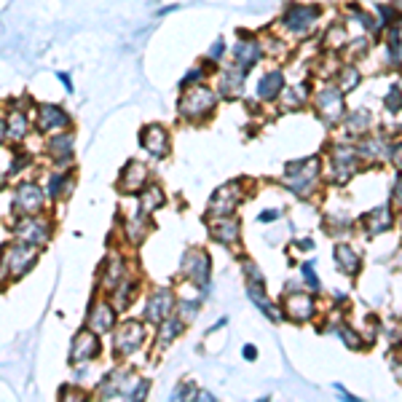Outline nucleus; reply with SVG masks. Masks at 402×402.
<instances>
[{"mask_svg": "<svg viewBox=\"0 0 402 402\" xmlns=\"http://www.w3.org/2000/svg\"><path fill=\"white\" fill-rule=\"evenodd\" d=\"M212 108H215V94L209 89H204V86L188 91L180 99V113H183L185 118H204L207 113H212Z\"/></svg>", "mask_w": 402, "mask_h": 402, "instance_id": "nucleus-1", "label": "nucleus"}, {"mask_svg": "<svg viewBox=\"0 0 402 402\" xmlns=\"http://www.w3.org/2000/svg\"><path fill=\"white\" fill-rule=\"evenodd\" d=\"M317 19H319L317 6H290V9H287V13L281 16L284 27H287L290 33H295V35H303V33H308L311 27L317 25Z\"/></svg>", "mask_w": 402, "mask_h": 402, "instance_id": "nucleus-2", "label": "nucleus"}, {"mask_svg": "<svg viewBox=\"0 0 402 402\" xmlns=\"http://www.w3.org/2000/svg\"><path fill=\"white\" fill-rule=\"evenodd\" d=\"M143 145L153 153V156H159L164 159L167 153H169V137H167V129L164 126H147L145 132H143Z\"/></svg>", "mask_w": 402, "mask_h": 402, "instance_id": "nucleus-3", "label": "nucleus"}, {"mask_svg": "<svg viewBox=\"0 0 402 402\" xmlns=\"http://www.w3.org/2000/svg\"><path fill=\"white\" fill-rule=\"evenodd\" d=\"M236 204H239V185L231 183V185H225V188H220V194L212 199L209 212L223 218V215H231L233 209H236Z\"/></svg>", "mask_w": 402, "mask_h": 402, "instance_id": "nucleus-4", "label": "nucleus"}, {"mask_svg": "<svg viewBox=\"0 0 402 402\" xmlns=\"http://www.w3.org/2000/svg\"><path fill=\"white\" fill-rule=\"evenodd\" d=\"M33 260H35V250H33L30 244H16V247L9 250V255H6V266L19 277V274H25L27 266H30Z\"/></svg>", "mask_w": 402, "mask_h": 402, "instance_id": "nucleus-5", "label": "nucleus"}, {"mask_svg": "<svg viewBox=\"0 0 402 402\" xmlns=\"http://www.w3.org/2000/svg\"><path fill=\"white\" fill-rule=\"evenodd\" d=\"M183 271L191 274L196 281L204 284V281L209 279V255L207 252H199V250H196V252H188L183 260Z\"/></svg>", "mask_w": 402, "mask_h": 402, "instance_id": "nucleus-6", "label": "nucleus"}, {"mask_svg": "<svg viewBox=\"0 0 402 402\" xmlns=\"http://www.w3.org/2000/svg\"><path fill=\"white\" fill-rule=\"evenodd\" d=\"M140 343H143V328L134 325V322H126L121 333L116 335V349L121 354H132Z\"/></svg>", "mask_w": 402, "mask_h": 402, "instance_id": "nucleus-7", "label": "nucleus"}, {"mask_svg": "<svg viewBox=\"0 0 402 402\" xmlns=\"http://www.w3.org/2000/svg\"><path fill=\"white\" fill-rule=\"evenodd\" d=\"M319 110H322V116L328 118V121H333V118H338L343 113V99H341V91L338 89H325L322 94H319L317 99Z\"/></svg>", "mask_w": 402, "mask_h": 402, "instance_id": "nucleus-8", "label": "nucleus"}, {"mask_svg": "<svg viewBox=\"0 0 402 402\" xmlns=\"http://www.w3.org/2000/svg\"><path fill=\"white\" fill-rule=\"evenodd\" d=\"M284 306H287V314H290L293 319H308L311 314H314V301H311L306 293L287 295Z\"/></svg>", "mask_w": 402, "mask_h": 402, "instance_id": "nucleus-9", "label": "nucleus"}, {"mask_svg": "<svg viewBox=\"0 0 402 402\" xmlns=\"http://www.w3.org/2000/svg\"><path fill=\"white\" fill-rule=\"evenodd\" d=\"M169 308H172V295L167 293V290H159V293L150 298L145 314L150 322H164L167 314H169Z\"/></svg>", "mask_w": 402, "mask_h": 402, "instance_id": "nucleus-10", "label": "nucleus"}, {"mask_svg": "<svg viewBox=\"0 0 402 402\" xmlns=\"http://www.w3.org/2000/svg\"><path fill=\"white\" fill-rule=\"evenodd\" d=\"M67 113L57 105H43L40 108V129L43 132H51V129H62V126H67Z\"/></svg>", "mask_w": 402, "mask_h": 402, "instance_id": "nucleus-11", "label": "nucleus"}, {"mask_svg": "<svg viewBox=\"0 0 402 402\" xmlns=\"http://www.w3.org/2000/svg\"><path fill=\"white\" fill-rule=\"evenodd\" d=\"M97 352H99V343L91 333H81V335L75 338V343H73V359L75 362L91 359V357H97Z\"/></svg>", "mask_w": 402, "mask_h": 402, "instance_id": "nucleus-12", "label": "nucleus"}, {"mask_svg": "<svg viewBox=\"0 0 402 402\" xmlns=\"http://www.w3.org/2000/svg\"><path fill=\"white\" fill-rule=\"evenodd\" d=\"M147 180V169L140 161H132L121 174V188L123 191H134V188H143Z\"/></svg>", "mask_w": 402, "mask_h": 402, "instance_id": "nucleus-13", "label": "nucleus"}, {"mask_svg": "<svg viewBox=\"0 0 402 402\" xmlns=\"http://www.w3.org/2000/svg\"><path fill=\"white\" fill-rule=\"evenodd\" d=\"M233 54H236V65L242 67V73H244V70H250V67L260 60V46H257L255 40H242Z\"/></svg>", "mask_w": 402, "mask_h": 402, "instance_id": "nucleus-14", "label": "nucleus"}, {"mask_svg": "<svg viewBox=\"0 0 402 402\" xmlns=\"http://www.w3.org/2000/svg\"><path fill=\"white\" fill-rule=\"evenodd\" d=\"M43 204V196L38 191L35 185H22L19 191H16V207L25 209V212H38Z\"/></svg>", "mask_w": 402, "mask_h": 402, "instance_id": "nucleus-15", "label": "nucleus"}, {"mask_svg": "<svg viewBox=\"0 0 402 402\" xmlns=\"http://www.w3.org/2000/svg\"><path fill=\"white\" fill-rule=\"evenodd\" d=\"M284 89V75L281 73H268L266 78H260V86H257V94L260 99H274Z\"/></svg>", "mask_w": 402, "mask_h": 402, "instance_id": "nucleus-16", "label": "nucleus"}, {"mask_svg": "<svg viewBox=\"0 0 402 402\" xmlns=\"http://www.w3.org/2000/svg\"><path fill=\"white\" fill-rule=\"evenodd\" d=\"M49 225L46 223H35V220H25V223H19V228H16V233L19 236H25L27 242H43L46 236H49V231H46Z\"/></svg>", "mask_w": 402, "mask_h": 402, "instance_id": "nucleus-17", "label": "nucleus"}, {"mask_svg": "<svg viewBox=\"0 0 402 402\" xmlns=\"http://www.w3.org/2000/svg\"><path fill=\"white\" fill-rule=\"evenodd\" d=\"M335 260L343 268V274H357L359 271V255L354 252L352 247H338L335 250Z\"/></svg>", "mask_w": 402, "mask_h": 402, "instance_id": "nucleus-18", "label": "nucleus"}, {"mask_svg": "<svg viewBox=\"0 0 402 402\" xmlns=\"http://www.w3.org/2000/svg\"><path fill=\"white\" fill-rule=\"evenodd\" d=\"M91 328L97 333H108L113 328V308L110 306H99L97 314H91Z\"/></svg>", "mask_w": 402, "mask_h": 402, "instance_id": "nucleus-19", "label": "nucleus"}, {"mask_svg": "<svg viewBox=\"0 0 402 402\" xmlns=\"http://www.w3.org/2000/svg\"><path fill=\"white\" fill-rule=\"evenodd\" d=\"M212 233H215V239H220V242H233L239 236V225L236 223H218L212 228Z\"/></svg>", "mask_w": 402, "mask_h": 402, "instance_id": "nucleus-20", "label": "nucleus"}, {"mask_svg": "<svg viewBox=\"0 0 402 402\" xmlns=\"http://www.w3.org/2000/svg\"><path fill=\"white\" fill-rule=\"evenodd\" d=\"M370 121H373V116H370L367 110H357V113L349 116V129H352V132H362V129L370 126Z\"/></svg>", "mask_w": 402, "mask_h": 402, "instance_id": "nucleus-21", "label": "nucleus"}, {"mask_svg": "<svg viewBox=\"0 0 402 402\" xmlns=\"http://www.w3.org/2000/svg\"><path fill=\"white\" fill-rule=\"evenodd\" d=\"M70 150H73V140H70V137H57V140L51 143V156H60V161L67 159Z\"/></svg>", "mask_w": 402, "mask_h": 402, "instance_id": "nucleus-22", "label": "nucleus"}, {"mask_svg": "<svg viewBox=\"0 0 402 402\" xmlns=\"http://www.w3.org/2000/svg\"><path fill=\"white\" fill-rule=\"evenodd\" d=\"M306 97H308V86H306V84L295 86L293 91L287 94V108H301Z\"/></svg>", "mask_w": 402, "mask_h": 402, "instance_id": "nucleus-23", "label": "nucleus"}, {"mask_svg": "<svg viewBox=\"0 0 402 402\" xmlns=\"http://www.w3.org/2000/svg\"><path fill=\"white\" fill-rule=\"evenodd\" d=\"M367 220H376V223H378L373 231H386V228H389V209H386V207L376 209V212H373Z\"/></svg>", "mask_w": 402, "mask_h": 402, "instance_id": "nucleus-24", "label": "nucleus"}, {"mask_svg": "<svg viewBox=\"0 0 402 402\" xmlns=\"http://www.w3.org/2000/svg\"><path fill=\"white\" fill-rule=\"evenodd\" d=\"M9 129H11V137H22L27 132V118L25 116H11V121H9Z\"/></svg>", "mask_w": 402, "mask_h": 402, "instance_id": "nucleus-25", "label": "nucleus"}, {"mask_svg": "<svg viewBox=\"0 0 402 402\" xmlns=\"http://www.w3.org/2000/svg\"><path fill=\"white\" fill-rule=\"evenodd\" d=\"M161 201H164V196H161L159 188H150V191H147V196H145V201H143V207H145L147 212H150V209L159 207Z\"/></svg>", "mask_w": 402, "mask_h": 402, "instance_id": "nucleus-26", "label": "nucleus"}, {"mask_svg": "<svg viewBox=\"0 0 402 402\" xmlns=\"http://www.w3.org/2000/svg\"><path fill=\"white\" fill-rule=\"evenodd\" d=\"M389 51H391V62L397 65V62H400V30H397V27L391 30V38H389Z\"/></svg>", "mask_w": 402, "mask_h": 402, "instance_id": "nucleus-27", "label": "nucleus"}, {"mask_svg": "<svg viewBox=\"0 0 402 402\" xmlns=\"http://www.w3.org/2000/svg\"><path fill=\"white\" fill-rule=\"evenodd\" d=\"M174 333H180V322H177V319H172V322L164 325V330H161V343H169L172 338H174Z\"/></svg>", "mask_w": 402, "mask_h": 402, "instance_id": "nucleus-28", "label": "nucleus"}, {"mask_svg": "<svg viewBox=\"0 0 402 402\" xmlns=\"http://www.w3.org/2000/svg\"><path fill=\"white\" fill-rule=\"evenodd\" d=\"M359 84V73L354 70V67H349V70H343V81L341 86L343 89H354V86Z\"/></svg>", "mask_w": 402, "mask_h": 402, "instance_id": "nucleus-29", "label": "nucleus"}, {"mask_svg": "<svg viewBox=\"0 0 402 402\" xmlns=\"http://www.w3.org/2000/svg\"><path fill=\"white\" fill-rule=\"evenodd\" d=\"M303 279L308 281V287H311V290H319V279H317V274H314V266H311V263L303 266Z\"/></svg>", "mask_w": 402, "mask_h": 402, "instance_id": "nucleus-30", "label": "nucleus"}, {"mask_svg": "<svg viewBox=\"0 0 402 402\" xmlns=\"http://www.w3.org/2000/svg\"><path fill=\"white\" fill-rule=\"evenodd\" d=\"M223 49H225V43H223V38H220V40H215V46L209 49V60H220Z\"/></svg>", "mask_w": 402, "mask_h": 402, "instance_id": "nucleus-31", "label": "nucleus"}, {"mask_svg": "<svg viewBox=\"0 0 402 402\" xmlns=\"http://www.w3.org/2000/svg\"><path fill=\"white\" fill-rule=\"evenodd\" d=\"M397 97H400V89L394 86V89H391V94H389V97H386V105L397 110V108H400V102H397Z\"/></svg>", "mask_w": 402, "mask_h": 402, "instance_id": "nucleus-32", "label": "nucleus"}, {"mask_svg": "<svg viewBox=\"0 0 402 402\" xmlns=\"http://www.w3.org/2000/svg\"><path fill=\"white\" fill-rule=\"evenodd\" d=\"M255 346H244V357H247V359H255Z\"/></svg>", "mask_w": 402, "mask_h": 402, "instance_id": "nucleus-33", "label": "nucleus"}, {"mask_svg": "<svg viewBox=\"0 0 402 402\" xmlns=\"http://www.w3.org/2000/svg\"><path fill=\"white\" fill-rule=\"evenodd\" d=\"M60 78H62V84L67 86V89H73V84H70V75H65V73H62Z\"/></svg>", "mask_w": 402, "mask_h": 402, "instance_id": "nucleus-34", "label": "nucleus"}, {"mask_svg": "<svg viewBox=\"0 0 402 402\" xmlns=\"http://www.w3.org/2000/svg\"><path fill=\"white\" fill-rule=\"evenodd\" d=\"M277 218V212H263V215H260V220H274Z\"/></svg>", "mask_w": 402, "mask_h": 402, "instance_id": "nucleus-35", "label": "nucleus"}, {"mask_svg": "<svg viewBox=\"0 0 402 402\" xmlns=\"http://www.w3.org/2000/svg\"><path fill=\"white\" fill-rule=\"evenodd\" d=\"M3 132H6V123H0V137H3Z\"/></svg>", "mask_w": 402, "mask_h": 402, "instance_id": "nucleus-36", "label": "nucleus"}]
</instances>
